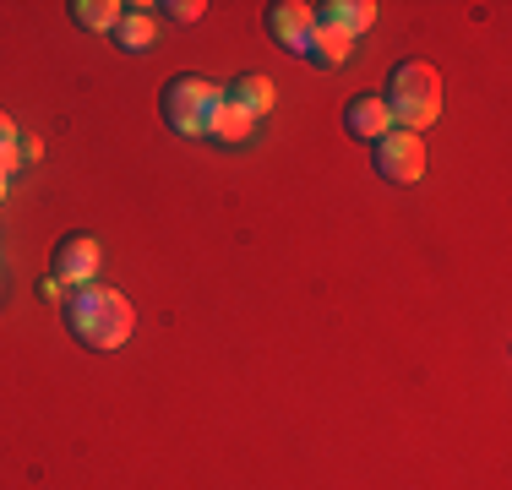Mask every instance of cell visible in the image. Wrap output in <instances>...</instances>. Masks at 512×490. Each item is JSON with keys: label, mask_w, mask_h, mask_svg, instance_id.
<instances>
[{"label": "cell", "mask_w": 512, "mask_h": 490, "mask_svg": "<svg viewBox=\"0 0 512 490\" xmlns=\"http://www.w3.org/2000/svg\"><path fill=\"white\" fill-rule=\"evenodd\" d=\"M39 294H44V300H60V305H66V294H71V289L50 273V278H39Z\"/></svg>", "instance_id": "9a60e30c"}, {"label": "cell", "mask_w": 512, "mask_h": 490, "mask_svg": "<svg viewBox=\"0 0 512 490\" xmlns=\"http://www.w3.org/2000/svg\"><path fill=\"white\" fill-rule=\"evenodd\" d=\"M153 33H158V22H153V6H126V17L115 22V44L126 49V55H137V49H148V44H153Z\"/></svg>", "instance_id": "8fae6325"}, {"label": "cell", "mask_w": 512, "mask_h": 490, "mask_svg": "<svg viewBox=\"0 0 512 490\" xmlns=\"http://www.w3.org/2000/svg\"><path fill=\"white\" fill-rule=\"evenodd\" d=\"M153 11H169L175 22H202V0H169V6H153Z\"/></svg>", "instance_id": "5bb4252c"}, {"label": "cell", "mask_w": 512, "mask_h": 490, "mask_svg": "<svg viewBox=\"0 0 512 490\" xmlns=\"http://www.w3.org/2000/svg\"><path fill=\"white\" fill-rule=\"evenodd\" d=\"M218 104V88L207 77H175L158 98V109H164V126L180 131V137H202L207 126V109Z\"/></svg>", "instance_id": "3957f363"}, {"label": "cell", "mask_w": 512, "mask_h": 490, "mask_svg": "<svg viewBox=\"0 0 512 490\" xmlns=\"http://www.w3.org/2000/svg\"><path fill=\"white\" fill-rule=\"evenodd\" d=\"M251 126H256V120L246 115V109H240V104H229V98L218 93V104L207 109V126H202V137L240 147V142H251Z\"/></svg>", "instance_id": "9c48e42d"}, {"label": "cell", "mask_w": 512, "mask_h": 490, "mask_svg": "<svg viewBox=\"0 0 512 490\" xmlns=\"http://www.w3.org/2000/svg\"><path fill=\"white\" fill-rule=\"evenodd\" d=\"M382 104H387V115H393V131H414V137H420V131L442 115V71L425 66V60H398V66L387 71Z\"/></svg>", "instance_id": "7a4b0ae2"}, {"label": "cell", "mask_w": 512, "mask_h": 490, "mask_svg": "<svg viewBox=\"0 0 512 490\" xmlns=\"http://www.w3.org/2000/svg\"><path fill=\"white\" fill-rule=\"evenodd\" d=\"M66 333L82 343V349H120V343L131 338V327H137V311H131V300L120 289L109 284H82L66 294Z\"/></svg>", "instance_id": "6da1fadb"}, {"label": "cell", "mask_w": 512, "mask_h": 490, "mask_svg": "<svg viewBox=\"0 0 512 490\" xmlns=\"http://www.w3.org/2000/svg\"><path fill=\"white\" fill-rule=\"evenodd\" d=\"M17 137H22V131L11 126V115H0V147H11V142H17Z\"/></svg>", "instance_id": "e0dca14e"}, {"label": "cell", "mask_w": 512, "mask_h": 490, "mask_svg": "<svg viewBox=\"0 0 512 490\" xmlns=\"http://www.w3.org/2000/svg\"><path fill=\"white\" fill-rule=\"evenodd\" d=\"M17 147H22V164H33V158L44 153V142H39V137H17Z\"/></svg>", "instance_id": "2e32d148"}, {"label": "cell", "mask_w": 512, "mask_h": 490, "mask_svg": "<svg viewBox=\"0 0 512 490\" xmlns=\"http://www.w3.org/2000/svg\"><path fill=\"white\" fill-rule=\"evenodd\" d=\"M99 262H104V251H99V240H93V235H66L55 245V256H50V273L66 289H82V284H93Z\"/></svg>", "instance_id": "5b68a950"}, {"label": "cell", "mask_w": 512, "mask_h": 490, "mask_svg": "<svg viewBox=\"0 0 512 490\" xmlns=\"http://www.w3.org/2000/svg\"><path fill=\"white\" fill-rule=\"evenodd\" d=\"M344 126H349V137H360V142H382L387 131H393V115H387V104H382V93H355L344 104Z\"/></svg>", "instance_id": "52a82bcc"}, {"label": "cell", "mask_w": 512, "mask_h": 490, "mask_svg": "<svg viewBox=\"0 0 512 490\" xmlns=\"http://www.w3.org/2000/svg\"><path fill=\"white\" fill-rule=\"evenodd\" d=\"M0 196H6V175H0Z\"/></svg>", "instance_id": "ac0fdd59"}, {"label": "cell", "mask_w": 512, "mask_h": 490, "mask_svg": "<svg viewBox=\"0 0 512 490\" xmlns=\"http://www.w3.org/2000/svg\"><path fill=\"white\" fill-rule=\"evenodd\" d=\"M371 164L387 186H414L425 175V142L414 131H387L382 142H371Z\"/></svg>", "instance_id": "277c9868"}, {"label": "cell", "mask_w": 512, "mask_h": 490, "mask_svg": "<svg viewBox=\"0 0 512 490\" xmlns=\"http://www.w3.org/2000/svg\"><path fill=\"white\" fill-rule=\"evenodd\" d=\"M267 33L306 60V44H311V33H316L311 6H300V0H273V6H267Z\"/></svg>", "instance_id": "8992f818"}, {"label": "cell", "mask_w": 512, "mask_h": 490, "mask_svg": "<svg viewBox=\"0 0 512 490\" xmlns=\"http://www.w3.org/2000/svg\"><path fill=\"white\" fill-rule=\"evenodd\" d=\"M71 22L77 28H88V33H115V22L126 17V6L120 0H71Z\"/></svg>", "instance_id": "7c38bea8"}, {"label": "cell", "mask_w": 512, "mask_h": 490, "mask_svg": "<svg viewBox=\"0 0 512 490\" xmlns=\"http://www.w3.org/2000/svg\"><path fill=\"white\" fill-rule=\"evenodd\" d=\"M349 49H355V39H344V33H333V28H316L311 44H306V60H311V66H322V71H333V66H344V60H349Z\"/></svg>", "instance_id": "4fadbf2b"}, {"label": "cell", "mask_w": 512, "mask_h": 490, "mask_svg": "<svg viewBox=\"0 0 512 490\" xmlns=\"http://www.w3.org/2000/svg\"><path fill=\"white\" fill-rule=\"evenodd\" d=\"M311 17H316V28H333V33H344V39H360V33L376 22V6L371 0H322V6H311Z\"/></svg>", "instance_id": "ba28073f"}, {"label": "cell", "mask_w": 512, "mask_h": 490, "mask_svg": "<svg viewBox=\"0 0 512 490\" xmlns=\"http://www.w3.org/2000/svg\"><path fill=\"white\" fill-rule=\"evenodd\" d=\"M224 98H229V104H240L256 120V115H267V109L278 104V88H273V77H262V71H240V77L224 88Z\"/></svg>", "instance_id": "30bf717a"}]
</instances>
